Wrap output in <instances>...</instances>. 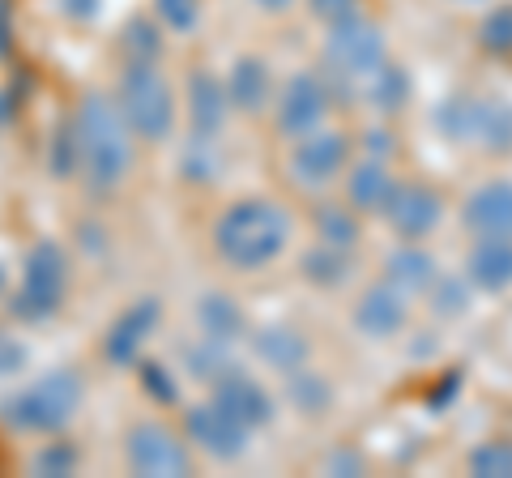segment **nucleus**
Wrapping results in <instances>:
<instances>
[{
	"instance_id": "obj_36",
	"label": "nucleus",
	"mask_w": 512,
	"mask_h": 478,
	"mask_svg": "<svg viewBox=\"0 0 512 478\" xmlns=\"http://www.w3.org/2000/svg\"><path fill=\"white\" fill-rule=\"evenodd\" d=\"M141 385H146V393L154 397V402H163V406H171L175 397H180V385H175V372H171V368H163V363H146V368H141Z\"/></svg>"
},
{
	"instance_id": "obj_40",
	"label": "nucleus",
	"mask_w": 512,
	"mask_h": 478,
	"mask_svg": "<svg viewBox=\"0 0 512 478\" xmlns=\"http://www.w3.org/2000/svg\"><path fill=\"white\" fill-rule=\"evenodd\" d=\"M325 470H329V474H359V470H363V457H359V453H333V457L325 461Z\"/></svg>"
},
{
	"instance_id": "obj_10",
	"label": "nucleus",
	"mask_w": 512,
	"mask_h": 478,
	"mask_svg": "<svg viewBox=\"0 0 512 478\" xmlns=\"http://www.w3.org/2000/svg\"><path fill=\"white\" fill-rule=\"evenodd\" d=\"M329 103H333V90L325 77H316V73L291 77L278 99V133L286 141L308 137L312 129H320V124L329 120Z\"/></svg>"
},
{
	"instance_id": "obj_31",
	"label": "nucleus",
	"mask_w": 512,
	"mask_h": 478,
	"mask_svg": "<svg viewBox=\"0 0 512 478\" xmlns=\"http://www.w3.org/2000/svg\"><path fill=\"white\" fill-rule=\"evenodd\" d=\"M227 350L231 346H222V342H210V338H201L197 346H184V363H188V376L192 380H205V385H214V380L235 368V363L227 359Z\"/></svg>"
},
{
	"instance_id": "obj_43",
	"label": "nucleus",
	"mask_w": 512,
	"mask_h": 478,
	"mask_svg": "<svg viewBox=\"0 0 512 478\" xmlns=\"http://www.w3.org/2000/svg\"><path fill=\"white\" fill-rule=\"evenodd\" d=\"M5 291H9V269L0 265V295H5Z\"/></svg>"
},
{
	"instance_id": "obj_37",
	"label": "nucleus",
	"mask_w": 512,
	"mask_h": 478,
	"mask_svg": "<svg viewBox=\"0 0 512 478\" xmlns=\"http://www.w3.org/2000/svg\"><path fill=\"white\" fill-rule=\"evenodd\" d=\"M483 43L491 47V52H512V5H500L495 13H487Z\"/></svg>"
},
{
	"instance_id": "obj_42",
	"label": "nucleus",
	"mask_w": 512,
	"mask_h": 478,
	"mask_svg": "<svg viewBox=\"0 0 512 478\" xmlns=\"http://www.w3.org/2000/svg\"><path fill=\"white\" fill-rule=\"evenodd\" d=\"M252 5H261L265 13H282V9H291L295 0H252Z\"/></svg>"
},
{
	"instance_id": "obj_34",
	"label": "nucleus",
	"mask_w": 512,
	"mask_h": 478,
	"mask_svg": "<svg viewBox=\"0 0 512 478\" xmlns=\"http://www.w3.org/2000/svg\"><path fill=\"white\" fill-rule=\"evenodd\" d=\"M154 13L175 35H192L201 22V0H154Z\"/></svg>"
},
{
	"instance_id": "obj_23",
	"label": "nucleus",
	"mask_w": 512,
	"mask_h": 478,
	"mask_svg": "<svg viewBox=\"0 0 512 478\" xmlns=\"http://www.w3.org/2000/svg\"><path fill=\"white\" fill-rule=\"evenodd\" d=\"M197 325H201V338L231 346V342H239L248 333V316H244V308H239L231 295L214 291V295H205L197 304Z\"/></svg>"
},
{
	"instance_id": "obj_15",
	"label": "nucleus",
	"mask_w": 512,
	"mask_h": 478,
	"mask_svg": "<svg viewBox=\"0 0 512 478\" xmlns=\"http://www.w3.org/2000/svg\"><path fill=\"white\" fill-rule=\"evenodd\" d=\"M461 218H466L470 235L478 239H512V180L478 184Z\"/></svg>"
},
{
	"instance_id": "obj_1",
	"label": "nucleus",
	"mask_w": 512,
	"mask_h": 478,
	"mask_svg": "<svg viewBox=\"0 0 512 478\" xmlns=\"http://www.w3.org/2000/svg\"><path fill=\"white\" fill-rule=\"evenodd\" d=\"M291 235L295 222L278 201L244 197L231 210H222V218L214 222V252L235 274H256V269H269L291 248Z\"/></svg>"
},
{
	"instance_id": "obj_27",
	"label": "nucleus",
	"mask_w": 512,
	"mask_h": 478,
	"mask_svg": "<svg viewBox=\"0 0 512 478\" xmlns=\"http://www.w3.org/2000/svg\"><path fill=\"white\" fill-rule=\"evenodd\" d=\"M286 397H291V406L299 414H325L333 406V385L303 363V368L286 372Z\"/></svg>"
},
{
	"instance_id": "obj_33",
	"label": "nucleus",
	"mask_w": 512,
	"mask_h": 478,
	"mask_svg": "<svg viewBox=\"0 0 512 478\" xmlns=\"http://www.w3.org/2000/svg\"><path fill=\"white\" fill-rule=\"evenodd\" d=\"M184 180H197V184H210L218 180V171H222V154L210 137H192V146L184 150Z\"/></svg>"
},
{
	"instance_id": "obj_9",
	"label": "nucleus",
	"mask_w": 512,
	"mask_h": 478,
	"mask_svg": "<svg viewBox=\"0 0 512 478\" xmlns=\"http://www.w3.org/2000/svg\"><path fill=\"white\" fill-rule=\"evenodd\" d=\"M184 436H188L192 449H201L205 457H214V461H239L248 453V427L239 423L235 414L222 410L214 397L210 402L188 406Z\"/></svg>"
},
{
	"instance_id": "obj_7",
	"label": "nucleus",
	"mask_w": 512,
	"mask_h": 478,
	"mask_svg": "<svg viewBox=\"0 0 512 478\" xmlns=\"http://www.w3.org/2000/svg\"><path fill=\"white\" fill-rule=\"evenodd\" d=\"M128 470L146 474V478H184L192 474V453L180 440V432H171L163 419H141L128 427L124 440Z\"/></svg>"
},
{
	"instance_id": "obj_5",
	"label": "nucleus",
	"mask_w": 512,
	"mask_h": 478,
	"mask_svg": "<svg viewBox=\"0 0 512 478\" xmlns=\"http://www.w3.org/2000/svg\"><path fill=\"white\" fill-rule=\"evenodd\" d=\"M64 291H69V257H64V248L52 244V239H43L26 252L22 261V282L18 291H13L9 308L18 321H47L60 304H64Z\"/></svg>"
},
{
	"instance_id": "obj_25",
	"label": "nucleus",
	"mask_w": 512,
	"mask_h": 478,
	"mask_svg": "<svg viewBox=\"0 0 512 478\" xmlns=\"http://www.w3.org/2000/svg\"><path fill=\"white\" fill-rule=\"evenodd\" d=\"M478 94H448V99L440 103L436 111V124H440V133L453 141V146H470V141L478 137Z\"/></svg>"
},
{
	"instance_id": "obj_6",
	"label": "nucleus",
	"mask_w": 512,
	"mask_h": 478,
	"mask_svg": "<svg viewBox=\"0 0 512 478\" xmlns=\"http://www.w3.org/2000/svg\"><path fill=\"white\" fill-rule=\"evenodd\" d=\"M380 60H389V47H384V35H380L376 22H367V18H359V13H355V18L329 26V39H325L329 90L350 86L367 69H376Z\"/></svg>"
},
{
	"instance_id": "obj_32",
	"label": "nucleus",
	"mask_w": 512,
	"mask_h": 478,
	"mask_svg": "<svg viewBox=\"0 0 512 478\" xmlns=\"http://www.w3.org/2000/svg\"><path fill=\"white\" fill-rule=\"evenodd\" d=\"M470 474L474 478H512V436L483 440L470 453Z\"/></svg>"
},
{
	"instance_id": "obj_28",
	"label": "nucleus",
	"mask_w": 512,
	"mask_h": 478,
	"mask_svg": "<svg viewBox=\"0 0 512 478\" xmlns=\"http://www.w3.org/2000/svg\"><path fill=\"white\" fill-rule=\"evenodd\" d=\"M316 235L320 244H333V248H355L359 244V222H355V210L350 205H316Z\"/></svg>"
},
{
	"instance_id": "obj_19",
	"label": "nucleus",
	"mask_w": 512,
	"mask_h": 478,
	"mask_svg": "<svg viewBox=\"0 0 512 478\" xmlns=\"http://www.w3.org/2000/svg\"><path fill=\"white\" fill-rule=\"evenodd\" d=\"M252 350H256V359H261L265 368H274L282 376L303 368V363L312 359V346L295 325H261L252 333Z\"/></svg>"
},
{
	"instance_id": "obj_13",
	"label": "nucleus",
	"mask_w": 512,
	"mask_h": 478,
	"mask_svg": "<svg viewBox=\"0 0 512 478\" xmlns=\"http://www.w3.org/2000/svg\"><path fill=\"white\" fill-rule=\"evenodd\" d=\"M384 218H389V227L402 239H423L440 227L444 201L436 188H427V184H397L389 205H384Z\"/></svg>"
},
{
	"instance_id": "obj_2",
	"label": "nucleus",
	"mask_w": 512,
	"mask_h": 478,
	"mask_svg": "<svg viewBox=\"0 0 512 478\" xmlns=\"http://www.w3.org/2000/svg\"><path fill=\"white\" fill-rule=\"evenodd\" d=\"M73 154H77V175L107 193V188H116L128 180V171H133V129L124 124L116 99H107V94H86L82 103H77V116H73Z\"/></svg>"
},
{
	"instance_id": "obj_17",
	"label": "nucleus",
	"mask_w": 512,
	"mask_h": 478,
	"mask_svg": "<svg viewBox=\"0 0 512 478\" xmlns=\"http://www.w3.org/2000/svg\"><path fill=\"white\" fill-rule=\"evenodd\" d=\"M342 90L355 94L359 103L393 116V111H402L410 103V73H406V65H397V60H380L376 69H367L363 77H355V82Z\"/></svg>"
},
{
	"instance_id": "obj_21",
	"label": "nucleus",
	"mask_w": 512,
	"mask_h": 478,
	"mask_svg": "<svg viewBox=\"0 0 512 478\" xmlns=\"http://www.w3.org/2000/svg\"><path fill=\"white\" fill-rule=\"evenodd\" d=\"M227 99L235 111H261L269 99H274V77H269V65L261 56H239L231 73H227Z\"/></svg>"
},
{
	"instance_id": "obj_29",
	"label": "nucleus",
	"mask_w": 512,
	"mask_h": 478,
	"mask_svg": "<svg viewBox=\"0 0 512 478\" xmlns=\"http://www.w3.org/2000/svg\"><path fill=\"white\" fill-rule=\"evenodd\" d=\"M427 304L440 321H457V316L470 312V278L457 274H436V282L427 286Z\"/></svg>"
},
{
	"instance_id": "obj_41",
	"label": "nucleus",
	"mask_w": 512,
	"mask_h": 478,
	"mask_svg": "<svg viewBox=\"0 0 512 478\" xmlns=\"http://www.w3.org/2000/svg\"><path fill=\"white\" fill-rule=\"evenodd\" d=\"M64 5V13H69V18H77V22H86V18H94V13H99V0H60Z\"/></svg>"
},
{
	"instance_id": "obj_38",
	"label": "nucleus",
	"mask_w": 512,
	"mask_h": 478,
	"mask_svg": "<svg viewBox=\"0 0 512 478\" xmlns=\"http://www.w3.org/2000/svg\"><path fill=\"white\" fill-rule=\"evenodd\" d=\"M26 359H30V355H26V342L0 329V380H5V376H18V372L26 368Z\"/></svg>"
},
{
	"instance_id": "obj_18",
	"label": "nucleus",
	"mask_w": 512,
	"mask_h": 478,
	"mask_svg": "<svg viewBox=\"0 0 512 478\" xmlns=\"http://www.w3.org/2000/svg\"><path fill=\"white\" fill-rule=\"evenodd\" d=\"M227 111H231L227 86H222L214 73H197V77H192V82H188V124H192V137L218 141L222 124H227Z\"/></svg>"
},
{
	"instance_id": "obj_12",
	"label": "nucleus",
	"mask_w": 512,
	"mask_h": 478,
	"mask_svg": "<svg viewBox=\"0 0 512 478\" xmlns=\"http://www.w3.org/2000/svg\"><path fill=\"white\" fill-rule=\"evenodd\" d=\"M214 402L227 410V414H235V419L244 423L248 432H252V427L274 423V414H278L274 393H269L256 376H248L244 368H227V372L214 380Z\"/></svg>"
},
{
	"instance_id": "obj_26",
	"label": "nucleus",
	"mask_w": 512,
	"mask_h": 478,
	"mask_svg": "<svg viewBox=\"0 0 512 478\" xmlns=\"http://www.w3.org/2000/svg\"><path fill=\"white\" fill-rule=\"evenodd\" d=\"M299 274L308 278L312 286H325V291H333V286L350 282V252L333 248V244H316V248L303 252Z\"/></svg>"
},
{
	"instance_id": "obj_44",
	"label": "nucleus",
	"mask_w": 512,
	"mask_h": 478,
	"mask_svg": "<svg viewBox=\"0 0 512 478\" xmlns=\"http://www.w3.org/2000/svg\"><path fill=\"white\" fill-rule=\"evenodd\" d=\"M466 5H478V0H466Z\"/></svg>"
},
{
	"instance_id": "obj_22",
	"label": "nucleus",
	"mask_w": 512,
	"mask_h": 478,
	"mask_svg": "<svg viewBox=\"0 0 512 478\" xmlns=\"http://www.w3.org/2000/svg\"><path fill=\"white\" fill-rule=\"evenodd\" d=\"M466 278L478 291H508L512 286V239H478L466 257Z\"/></svg>"
},
{
	"instance_id": "obj_35",
	"label": "nucleus",
	"mask_w": 512,
	"mask_h": 478,
	"mask_svg": "<svg viewBox=\"0 0 512 478\" xmlns=\"http://www.w3.org/2000/svg\"><path fill=\"white\" fill-rule=\"evenodd\" d=\"M30 470L35 474H60V478L73 474L77 470V449L73 444H64V440H47L43 449L30 457Z\"/></svg>"
},
{
	"instance_id": "obj_3",
	"label": "nucleus",
	"mask_w": 512,
	"mask_h": 478,
	"mask_svg": "<svg viewBox=\"0 0 512 478\" xmlns=\"http://www.w3.org/2000/svg\"><path fill=\"white\" fill-rule=\"evenodd\" d=\"M82 397H86L82 376H77L73 368H56V372L39 376L35 385L9 393L5 402H0V423L13 427V432L56 436L77 419Z\"/></svg>"
},
{
	"instance_id": "obj_20",
	"label": "nucleus",
	"mask_w": 512,
	"mask_h": 478,
	"mask_svg": "<svg viewBox=\"0 0 512 478\" xmlns=\"http://www.w3.org/2000/svg\"><path fill=\"white\" fill-rule=\"evenodd\" d=\"M436 257L419 248V239H406V248H397L384 257V282H393L402 295H427V286L436 282Z\"/></svg>"
},
{
	"instance_id": "obj_24",
	"label": "nucleus",
	"mask_w": 512,
	"mask_h": 478,
	"mask_svg": "<svg viewBox=\"0 0 512 478\" xmlns=\"http://www.w3.org/2000/svg\"><path fill=\"white\" fill-rule=\"evenodd\" d=\"M474 146L487 154H512V99L495 94V99L478 103V137Z\"/></svg>"
},
{
	"instance_id": "obj_39",
	"label": "nucleus",
	"mask_w": 512,
	"mask_h": 478,
	"mask_svg": "<svg viewBox=\"0 0 512 478\" xmlns=\"http://www.w3.org/2000/svg\"><path fill=\"white\" fill-rule=\"evenodd\" d=\"M308 5H312V13L325 26L346 22V18H355V13H359V0H308Z\"/></svg>"
},
{
	"instance_id": "obj_4",
	"label": "nucleus",
	"mask_w": 512,
	"mask_h": 478,
	"mask_svg": "<svg viewBox=\"0 0 512 478\" xmlns=\"http://www.w3.org/2000/svg\"><path fill=\"white\" fill-rule=\"evenodd\" d=\"M116 107L141 141H167L175 133V116H180L175 90L158 65H128L116 82Z\"/></svg>"
},
{
	"instance_id": "obj_30",
	"label": "nucleus",
	"mask_w": 512,
	"mask_h": 478,
	"mask_svg": "<svg viewBox=\"0 0 512 478\" xmlns=\"http://www.w3.org/2000/svg\"><path fill=\"white\" fill-rule=\"evenodd\" d=\"M120 52H124L128 65H158V56H163V35H158V26L150 18H133L120 35Z\"/></svg>"
},
{
	"instance_id": "obj_14",
	"label": "nucleus",
	"mask_w": 512,
	"mask_h": 478,
	"mask_svg": "<svg viewBox=\"0 0 512 478\" xmlns=\"http://www.w3.org/2000/svg\"><path fill=\"white\" fill-rule=\"evenodd\" d=\"M158 321H163V304L158 299H137V304H128L120 316H116V325L107 329V359L111 363H137V355L146 350V342L154 338V329Z\"/></svg>"
},
{
	"instance_id": "obj_16",
	"label": "nucleus",
	"mask_w": 512,
	"mask_h": 478,
	"mask_svg": "<svg viewBox=\"0 0 512 478\" xmlns=\"http://www.w3.org/2000/svg\"><path fill=\"white\" fill-rule=\"evenodd\" d=\"M393 188H397V180L380 154H367L346 171V205L355 214H384Z\"/></svg>"
},
{
	"instance_id": "obj_11",
	"label": "nucleus",
	"mask_w": 512,
	"mask_h": 478,
	"mask_svg": "<svg viewBox=\"0 0 512 478\" xmlns=\"http://www.w3.org/2000/svg\"><path fill=\"white\" fill-rule=\"evenodd\" d=\"M406 299L410 295H402L393 282L367 286V291L359 295L355 312H350V325H355L367 342H389L410 325V304Z\"/></svg>"
},
{
	"instance_id": "obj_8",
	"label": "nucleus",
	"mask_w": 512,
	"mask_h": 478,
	"mask_svg": "<svg viewBox=\"0 0 512 478\" xmlns=\"http://www.w3.org/2000/svg\"><path fill=\"white\" fill-rule=\"evenodd\" d=\"M291 175L303 184V188H320L329 180H338V175L350 167V137L329 129V124H320L312 129L308 137H295L291 146Z\"/></svg>"
}]
</instances>
